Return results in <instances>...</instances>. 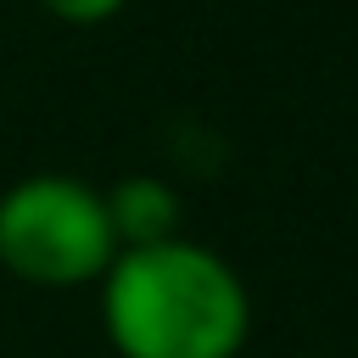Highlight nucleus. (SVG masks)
Wrapping results in <instances>:
<instances>
[{"label": "nucleus", "mask_w": 358, "mask_h": 358, "mask_svg": "<svg viewBox=\"0 0 358 358\" xmlns=\"http://www.w3.org/2000/svg\"><path fill=\"white\" fill-rule=\"evenodd\" d=\"M106 196V218H112V235L117 246H151V241H168L179 235V218H185V201L168 179L157 173H129L117 179Z\"/></svg>", "instance_id": "3"}, {"label": "nucleus", "mask_w": 358, "mask_h": 358, "mask_svg": "<svg viewBox=\"0 0 358 358\" xmlns=\"http://www.w3.org/2000/svg\"><path fill=\"white\" fill-rule=\"evenodd\" d=\"M117 235L106 196L78 173H22L0 190V268L39 291H78L106 274Z\"/></svg>", "instance_id": "2"}, {"label": "nucleus", "mask_w": 358, "mask_h": 358, "mask_svg": "<svg viewBox=\"0 0 358 358\" xmlns=\"http://www.w3.org/2000/svg\"><path fill=\"white\" fill-rule=\"evenodd\" d=\"M129 0H39V11H50L56 22H73V28H95V22H112Z\"/></svg>", "instance_id": "4"}, {"label": "nucleus", "mask_w": 358, "mask_h": 358, "mask_svg": "<svg viewBox=\"0 0 358 358\" xmlns=\"http://www.w3.org/2000/svg\"><path fill=\"white\" fill-rule=\"evenodd\" d=\"M95 291L117 358H241L252 341V291L241 268L190 235L117 246Z\"/></svg>", "instance_id": "1"}]
</instances>
